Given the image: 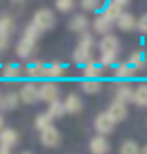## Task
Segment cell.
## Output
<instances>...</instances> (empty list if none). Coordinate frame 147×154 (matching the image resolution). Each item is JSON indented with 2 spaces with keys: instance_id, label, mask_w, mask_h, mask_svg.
I'll use <instances>...</instances> for the list:
<instances>
[{
  "instance_id": "cell-1",
  "label": "cell",
  "mask_w": 147,
  "mask_h": 154,
  "mask_svg": "<svg viewBox=\"0 0 147 154\" xmlns=\"http://www.w3.org/2000/svg\"><path fill=\"white\" fill-rule=\"evenodd\" d=\"M54 14L50 9H38L36 14H34V18H32V25L34 27H38L41 32H47V29H52L54 27Z\"/></svg>"
},
{
  "instance_id": "cell-2",
  "label": "cell",
  "mask_w": 147,
  "mask_h": 154,
  "mask_svg": "<svg viewBox=\"0 0 147 154\" xmlns=\"http://www.w3.org/2000/svg\"><path fill=\"white\" fill-rule=\"evenodd\" d=\"M59 84L57 82H43L38 86V100L41 102H47V104H52V102L59 100Z\"/></svg>"
},
{
  "instance_id": "cell-3",
  "label": "cell",
  "mask_w": 147,
  "mask_h": 154,
  "mask_svg": "<svg viewBox=\"0 0 147 154\" xmlns=\"http://www.w3.org/2000/svg\"><path fill=\"white\" fill-rule=\"evenodd\" d=\"M97 48H100L102 54H113V57H118L120 54V38L115 36V34H106V36H102V41H97Z\"/></svg>"
},
{
  "instance_id": "cell-4",
  "label": "cell",
  "mask_w": 147,
  "mask_h": 154,
  "mask_svg": "<svg viewBox=\"0 0 147 154\" xmlns=\"http://www.w3.org/2000/svg\"><path fill=\"white\" fill-rule=\"evenodd\" d=\"M113 127H115V122L111 120V116L106 113H97V118H95V131L100 136H109L111 131H113Z\"/></svg>"
},
{
  "instance_id": "cell-5",
  "label": "cell",
  "mask_w": 147,
  "mask_h": 154,
  "mask_svg": "<svg viewBox=\"0 0 147 154\" xmlns=\"http://www.w3.org/2000/svg\"><path fill=\"white\" fill-rule=\"evenodd\" d=\"M18 95H20V102H25V104H34V102H38V86L34 82H25L23 86H20Z\"/></svg>"
},
{
  "instance_id": "cell-6",
  "label": "cell",
  "mask_w": 147,
  "mask_h": 154,
  "mask_svg": "<svg viewBox=\"0 0 147 154\" xmlns=\"http://www.w3.org/2000/svg\"><path fill=\"white\" fill-rule=\"evenodd\" d=\"M133 95H136V88H133L131 84L120 82L118 86H115V102H122V104L133 102Z\"/></svg>"
},
{
  "instance_id": "cell-7",
  "label": "cell",
  "mask_w": 147,
  "mask_h": 154,
  "mask_svg": "<svg viewBox=\"0 0 147 154\" xmlns=\"http://www.w3.org/2000/svg\"><path fill=\"white\" fill-rule=\"evenodd\" d=\"M41 143L45 147H57L61 143V134H59L57 127H47L45 131H41Z\"/></svg>"
},
{
  "instance_id": "cell-8",
  "label": "cell",
  "mask_w": 147,
  "mask_h": 154,
  "mask_svg": "<svg viewBox=\"0 0 147 154\" xmlns=\"http://www.w3.org/2000/svg\"><path fill=\"white\" fill-rule=\"evenodd\" d=\"M106 113L111 116V120H113V122H122V120H127L129 111H127V104H122V102H115V100H113V104L106 109Z\"/></svg>"
},
{
  "instance_id": "cell-9",
  "label": "cell",
  "mask_w": 147,
  "mask_h": 154,
  "mask_svg": "<svg viewBox=\"0 0 147 154\" xmlns=\"http://www.w3.org/2000/svg\"><path fill=\"white\" fill-rule=\"evenodd\" d=\"M88 149H90V154H109L111 145H109V140H106V136H100V134H97L95 138H90Z\"/></svg>"
},
{
  "instance_id": "cell-10",
  "label": "cell",
  "mask_w": 147,
  "mask_h": 154,
  "mask_svg": "<svg viewBox=\"0 0 147 154\" xmlns=\"http://www.w3.org/2000/svg\"><path fill=\"white\" fill-rule=\"evenodd\" d=\"M113 20L111 18H106L104 14H97L95 16V20H93V29L97 34H102V36H106V34H111V27H113Z\"/></svg>"
},
{
  "instance_id": "cell-11",
  "label": "cell",
  "mask_w": 147,
  "mask_h": 154,
  "mask_svg": "<svg viewBox=\"0 0 147 154\" xmlns=\"http://www.w3.org/2000/svg\"><path fill=\"white\" fill-rule=\"evenodd\" d=\"M63 106H66V113H81V109H84V102H81L79 95H75V93H68V95L63 97Z\"/></svg>"
},
{
  "instance_id": "cell-12",
  "label": "cell",
  "mask_w": 147,
  "mask_h": 154,
  "mask_svg": "<svg viewBox=\"0 0 147 154\" xmlns=\"http://www.w3.org/2000/svg\"><path fill=\"white\" fill-rule=\"evenodd\" d=\"M34 48H36V43L23 36V38L18 41V43H16V54H18L20 59H29V57L34 54Z\"/></svg>"
},
{
  "instance_id": "cell-13",
  "label": "cell",
  "mask_w": 147,
  "mask_h": 154,
  "mask_svg": "<svg viewBox=\"0 0 147 154\" xmlns=\"http://www.w3.org/2000/svg\"><path fill=\"white\" fill-rule=\"evenodd\" d=\"M115 25H118L122 32H131V29L138 27V18H136V16H131L129 11H122V14H120V18L115 20Z\"/></svg>"
},
{
  "instance_id": "cell-14",
  "label": "cell",
  "mask_w": 147,
  "mask_h": 154,
  "mask_svg": "<svg viewBox=\"0 0 147 154\" xmlns=\"http://www.w3.org/2000/svg\"><path fill=\"white\" fill-rule=\"evenodd\" d=\"M129 66L136 68V70H142V68H147V52L145 50H136V52L129 54Z\"/></svg>"
},
{
  "instance_id": "cell-15",
  "label": "cell",
  "mask_w": 147,
  "mask_h": 154,
  "mask_svg": "<svg viewBox=\"0 0 147 154\" xmlns=\"http://www.w3.org/2000/svg\"><path fill=\"white\" fill-rule=\"evenodd\" d=\"M68 27H70L72 32H77V34H86V29H88V18H86L84 14H77V16L70 18Z\"/></svg>"
},
{
  "instance_id": "cell-16",
  "label": "cell",
  "mask_w": 147,
  "mask_h": 154,
  "mask_svg": "<svg viewBox=\"0 0 147 154\" xmlns=\"http://www.w3.org/2000/svg\"><path fill=\"white\" fill-rule=\"evenodd\" d=\"M63 72H66V66H63V63H47L45 70H43V77H47V82H52V79L63 77Z\"/></svg>"
},
{
  "instance_id": "cell-17",
  "label": "cell",
  "mask_w": 147,
  "mask_h": 154,
  "mask_svg": "<svg viewBox=\"0 0 147 154\" xmlns=\"http://www.w3.org/2000/svg\"><path fill=\"white\" fill-rule=\"evenodd\" d=\"M90 52H93V50H86V48H79V45H77L75 52H72V59H75V63H79V66L84 68V66H88V63H93Z\"/></svg>"
},
{
  "instance_id": "cell-18",
  "label": "cell",
  "mask_w": 147,
  "mask_h": 154,
  "mask_svg": "<svg viewBox=\"0 0 147 154\" xmlns=\"http://www.w3.org/2000/svg\"><path fill=\"white\" fill-rule=\"evenodd\" d=\"M102 82L100 79H84L81 82V91L86 93V95H97V93H102Z\"/></svg>"
},
{
  "instance_id": "cell-19",
  "label": "cell",
  "mask_w": 147,
  "mask_h": 154,
  "mask_svg": "<svg viewBox=\"0 0 147 154\" xmlns=\"http://www.w3.org/2000/svg\"><path fill=\"white\" fill-rule=\"evenodd\" d=\"M16 143H18V134H16V129L5 127V129L0 131V145H9V147H14Z\"/></svg>"
},
{
  "instance_id": "cell-20",
  "label": "cell",
  "mask_w": 147,
  "mask_h": 154,
  "mask_svg": "<svg viewBox=\"0 0 147 154\" xmlns=\"http://www.w3.org/2000/svg\"><path fill=\"white\" fill-rule=\"evenodd\" d=\"M136 68H131L129 63H118V66L113 68V75L118 77V79H129V77H133L136 75Z\"/></svg>"
},
{
  "instance_id": "cell-21",
  "label": "cell",
  "mask_w": 147,
  "mask_h": 154,
  "mask_svg": "<svg viewBox=\"0 0 147 154\" xmlns=\"http://www.w3.org/2000/svg\"><path fill=\"white\" fill-rule=\"evenodd\" d=\"M18 102H20V95H18V93H14V91H9V93H5V95H2V109L11 111V109H16V106H18Z\"/></svg>"
},
{
  "instance_id": "cell-22",
  "label": "cell",
  "mask_w": 147,
  "mask_h": 154,
  "mask_svg": "<svg viewBox=\"0 0 147 154\" xmlns=\"http://www.w3.org/2000/svg\"><path fill=\"white\" fill-rule=\"evenodd\" d=\"M50 118H61V116H66V106H63V100H57V102H52V104L47 106V111H45Z\"/></svg>"
},
{
  "instance_id": "cell-23",
  "label": "cell",
  "mask_w": 147,
  "mask_h": 154,
  "mask_svg": "<svg viewBox=\"0 0 147 154\" xmlns=\"http://www.w3.org/2000/svg\"><path fill=\"white\" fill-rule=\"evenodd\" d=\"M100 75H102L100 61H93V63H88V66H84V77L86 79H100Z\"/></svg>"
},
{
  "instance_id": "cell-24",
  "label": "cell",
  "mask_w": 147,
  "mask_h": 154,
  "mask_svg": "<svg viewBox=\"0 0 147 154\" xmlns=\"http://www.w3.org/2000/svg\"><path fill=\"white\" fill-rule=\"evenodd\" d=\"M120 154H142V147L136 143V140H122Z\"/></svg>"
},
{
  "instance_id": "cell-25",
  "label": "cell",
  "mask_w": 147,
  "mask_h": 154,
  "mask_svg": "<svg viewBox=\"0 0 147 154\" xmlns=\"http://www.w3.org/2000/svg\"><path fill=\"white\" fill-rule=\"evenodd\" d=\"M133 104H138L140 109H142V106H147V84H140V86H136Z\"/></svg>"
},
{
  "instance_id": "cell-26",
  "label": "cell",
  "mask_w": 147,
  "mask_h": 154,
  "mask_svg": "<svg viewBox=\"0 0 147 154\" xmlns=\"http://www.w3.org/2000/svg\"><path fill=\"white\" fill-rule=\"evenodd\" d=\"M20 75H23V68L16 66V63H9V66L2 68V77H5V79H18Z\"/></svg>"
},
{
  "instance_id": "cell-27",
  "label": "cell",
  "mask_w": 147,
  "mask_h": 154,
  "mask_svg": "<svg viewBox=\"0 0 147 154\" xmlns=\"http://www.w3.org/2000/svg\"><path fill=\"white\" fill-rule=\"evenodd\" d=\"M79 7L84 11H100L104 9V5H102V0H79Z\"/></svg>"
},
{
  "instance_id": "cell-28",
  "label": "cell",
  "mask_w": 147,
  "mask_h": 154,
  "mask_svg": "<svg viewBox=\"0 0 147 154\" xmlns=\"http://www.w3.org/2000/svg\"><path fill=\"white\" fill-rule=\"evenodd\" d=\"M11 32H14V20L9 16H0V34L2 36H11Z\"/></svg>"
},
{
  "instance_id": "cell-29",
  "label": "cell",
  "mask_w": 147,
  "mask_h": 154,
  "mask_svg": "<svg viewBox=\"0 0 147 154\" xmlns=\"http://www.w3.org/2000/svg\"><path fill=\"white\" fill-rule=\"evenodd\" d=\"M102 14H104L106 18H111V20L115 23V20L120 18V14H122V9H120L118 5H113V2H109V5H106L104 9H102Z\"/></svg>"
},
{
  "instance_id": "cell-30",
  "label": "cell",
  "mask_w": 147,
  "mask_h": 154,
  "mask_svg": "<svg viewBox=\"0 0 147 154\" xmlns=\"http://www.w3.org/2000/svg\"><path fill=\"white\" fill-rule=\"evenodd\" d=\"M43 70H45V66H43V63H38V61H34V63H29V66L25 68V75L36 79V77H43Z\"/></svg>"
},
{
  "instance_id": "cell-31",
  "label": "cell",
  "mask_w": 147,
  "mask_h": 154,
  "mask_svg": "<svg viewBox=\"0 0 147 154\" xmlns=\"http://www.w3.org/2000/svg\"><path fill=\"white\" fill-rule=\"evenodd\" d=\"M34 127H36L38 131H45L47 127H52V118H50L47 113H41L36 120H34Z\"/></svg>"
},
{
  "instance_id": "cell-32",
  "label": "cell",
  "mask_w": 147,
  "mask_h": 154,
  "mask_svg": "<svg viewBox=\"0 0 147 154\" xmlns=\"http://www.w3.org/2000/svg\"><path fill=\"white\" fill-rule=\"evenodd\" d=\"M75 7V0H54V9L61 11V14H68Z\"/></svg>"
},
{
  "instance_id": "cell-33",
  "label": "cell",
  "mask_w": 147,
  "mask_h": 154,
  "mask_svg": "<svg viewBox=\"0 0 147 154\" xmlns=\"http://www.w3.org/2000/svg\"><path fill=\"white\" fill-rule=\"evenodd\" d=\"M41 29H38V27H34V25L32 23H29L27 25V27H25V34H23V36L25 38H29V41H34V43H36V41H38V36H41Z\"/></svg>"
},
{
  "instance_id": "cell-34",
  "label": "cell",
  "mask_w": 147,
  "mask_h": 154,
  "mask_svg": "<svg viewBox=\"0 0 147 154\" xmlns=\"http://www.w3.org/2000/svg\"><path fill=\"white\" fill-rule=\"evenodd\" d=\"M93 45H95V41H93V36H90L88 32H86V34H81V36H79V48L93 50Z\"/></svg>"
},
{
  "instance_id": "cell-35",
  "label": "cell",
  "mask_w": 147,
  "mask_h": 154,
  "mask_svg": "<svg viewBox=\"0 0 147 154\" xmlns=\"http://www.w3.org/2000/svg\"><path fill=\"white\" fill-rule=\"evenodd\" d=\"M115 59H118V57H113V54H102V57H100V66L102 68H106V66H118V63H115Z\"/></svg>"
},
{
  "instance_id": "cell-36",
  "label": "cell",
  "mask_w": 147,
  "mask_h": 154,
  "mask_svg": "<svg viewBox=\"0 0 147 154\" xmlns=\"http://www.w3.org/2000/svg\"><path fill=\"white\" fill-rule=\"evenodd\" d=\"M138 32H140V34H145V36H147V14H142L140 16V18H138Z\"/></svg>"
},
{
  "instance_id": "cell-37",
  "label": "cell",
  "mask_w": 147,
  "mask_h": 154,
  "mask_svg": "<svg viewBox=\"0 0 147 154\" xmlns=\"http://www.w3.org/2000/svg\"><path fill=\"white\" fill-rule=\"evenodd\" d=\"M7 45H9V36H2V34H0V50H5Z\"/></svg>"
},
{
  "instance_id": "cell-38",
  "label": "cell",
  "mask_w": 147,
  "mask_h": 154,
  "mask_svg": "<svg viewBox=\"0 0 147 154\" xmlns=\"http://www.w3.org/2000/svg\"><path fill=\"white\" fill-rule=\"evenodd\" d=\"M111 2H113V5H118L120 9H122V11H124V7L129 5V0H111Z\"/></svg>"
},
{
  "instance_id": "cell-39",
  "label": "cell",
  "mask_w": 147,
  "mask_h": 154,
  "mask_svg": "<svg viewBox=\"0 0 147 154\" xmlns=\"http://www.w3.org/2000/svg\"><path fill=\"white\" fill-rule=\"evenodd\" d=\"M0 154H11V147L9 145H0Z\"/></svg>"
},
{
  "instance_id": "cell-40",
  "label": "cell",
  "mask_w": 147,
  "mask_h": 154,
  "mask_svg": "<svg viewBox=\"0 0 147 154\" xmlns=\"http://www.w3.org/2000/svg\"><path fill=\"white\" fill-rule=\"evenodd\" d=\"M5 129V118H2V116H0V131Z\"/></svg>"
},
{
  "instance_id": "cell-41",
  "label": "cell",
  "mask_w": 147,
  "mask_h": 154,
  "mask_svg": "<svg viewBox=\"0 0 147 154\" xmlns=\"http://www.w3.org/2000/svg\"><path fill=\"white\" fill-rule=\"evenodd\" d=\"M142 154H147V145H145V147H142Z\"/></svg>"
},
{
  "instance_id": "cell-42",
  "label": "cell",
  "mask_w": 147,
  "mask_h": 154,
  "mask_svg": "<svg viewBox=\"0 0 147 154\" xmlns=\"http://www.w3.org/2000/svg\"><path fill=\"white\" fill-rule=\"evenodd\" d=\"M20 154H34V152H27V149H25V152H20Z\"/></svg>"
},
{
  "instance_id": "cell-43",
  "label": "cell",
  "mask_w": 147,
  "mask_h": 154,
  "mask_svg": "<svg viewBox=\"0 0 147 154\" xmlns=\"http://www.w3.org/2000/svg\"><path fill=\"white\" fill-rule=\"evenodd\" d=\"M0 106H2V95H0Z\"/></svg>"
},
{
  "instance_id": "cell-44",
  "label": "cell",
  "mask_w": 147,
  "mask_h": 154,
  "mask_svg": "<svg viewBox=\"0 0 147 154\" xmlns=\"http://www.w3.org/2000/svg\"><path fill=\"white\" fill-rule=\"evenodd\" d=\"M14 2H18V0H14Z\"/></svg>"
}]
</instances>
